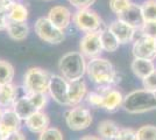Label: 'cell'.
<instances>
[{"label": "cell", "mask_w": 156, "mask_h": 140, "mask_svg": "<svg viewBox=\"0 0 156 140\" xmlns=\"http://www.w3.org/2000/svg\"><path fill=\"white\" fill-rule=\"evenodd\" d=\"M89 78L100 87L108 88L120 82V76L115 71L113 64L106 59L94 57L86 66Z\"/></svg>", "instance_id": "1"}, {"label": "cell", "mask_w": 156, "mask_h": 140, "mask_svg": "<svg viewBox=\"0 0 156 140\" xmlns=\"http://www.w3.org/2000/svg\"><path fill=\"white\" fill-rule=\"evenodd\" d=\"M122 107L130 114H141L156 110V97L154 92L146 89L130 91L124 97Z\"/></svg>", "instance_id": "2"}, {"label": "cell", "mask_w": 156, "mask_h": 140, "mask_svg": "<svg viewBox=\"0 0 156 140\" xmlns=\"http://www.w3.org/2000/svg\"><path fill=\"white\" fill-rule=\"evenodd\" d=\"M85 56L80 52H70L63 55L59 60L58 69L68 82L83 78L86 73Z\"/></svg>", "instance_id": "3"}, {"label": "cell", "mask_w": 156, "mask_h": 140, "mask_svg": "<svg viewBox=\"0 0 156 140\" xmlns=\"http://www.w3.org/2000/svg\"><path fill=\"white\" fill-rule=\"evenodd\" d=\"M51 75L39 67L29 68L23 77L26 93H47L49 90Z\"/></svg>", "instance_id": "4"}, {"label": "cell", "mask_w": 156, "mask_h": 140, "mask_svg": "<svg viewBox=\"0 0 156 140\" xmlns=\"http://www.w3.org/2000/svg\"><path fill=\"white\" fill-rule=\"evenodd\" d=\"M34 29L41 40L50 45H58L65 38L64 31L55 26L48 18H39L34 25Z\"/></svg>", "instance_id": "5"}, {"label": "cell", "mask_w": 156, "mask_h": 140, "mask_svg": "<svg viewBox=\"0 0 156 140\" xmlns=\"http://www.w3.org/2000/svg\"><path fill=\"white\" fill-rule=\"evenodd\" d=\"M72 21H73L75 26L77 27L80 32H84L85 34L100 31V27L103 25L101 18L90 8L78 9L77 12L72 15Z\"/></svg>", "instance_id": "6"}, {"label": "cell", "mask_w": 156, "mask_h": 140, "mask_svg": "<svg viewBox=\"0 0 156 140\" xmlns=\"http://www.w3.org/2000/svg\"><path fill=\"white\" fill-rule=\"evenodd\" d=\"M65 123L72 131H82L92 124V114L86 107L77 105L66 112Z\"/></svg>", "instance_id": "7"}, {"label": "cell", "mask_w": 156, "mask_h": 140, "mask_svg": "<svg viewBox=\"0 0 156 140\" xmlns=\"http://www.w3.org/2000/svg\"><path fill=\"white\" fill-rule=\"evenodd\" d=\"M68 89H69V82L65 80L63 76L51 75L48 92L50 93L52 99L56 103H58L59 105L69 106Z\"/></svg>", "instance_id": "8"}, {"label": "cell", "mask_w": 156, "mask_h": 140, "mask_svg": "<svg viewBox=\"0 0 156 140\" xmlns=\"http://www.w3.org/2000/svg\"><path fill=\"white\" fill-rule=\"evenodd\" d=\"M79 49H80V53L86 57H90V59L98 57V55L103 52V46H101V40H100V31L85 34L80 39Z\"/></svg>", "instance_id": "9"}, {"label": "cell", "mask_w": 156, "mask_h": 140, "mask_svg": "<svg viewBox=\"0 0 156 140\" xmlns=\"http://www.w3.org/2000/svg\"><path fill=\"white\" fill-rule=\"evenodd\" d=\"M132 52L135 59L154 61L156 59V40L141 35L137 40L134 41Z\"/></svg>", "instance_id": "10"}, {"label": "cell", "mask_w": 156, "mask_h": 140, "mask_svg": "<svg viewBox=\"0 0 156 140\" xmlns=\"http://www.w3.org/2000/svg\"><path fill=\"white\" fill-rule=\"evenodd\" d=\"M108 29L113 33V35L117 38V40L119 41V43H129L134 40V36L136 33V29L129 26L128 23H126L124 21L114 20L113 22H111Z\"/></svg>", "instance_id": "11"}, {"label": "cell", "mask_w": 156, "mask_h": 140, "mask_svg": "<svg viewBox=\"0 0 156 140\" xmlns=\"http://www.w3.org/2000/svg\"><path fill=\"white\" fill-rule=\"evenodd\" d=\"M21 127V119L18 114L15 113L12 107H8L4 110L0 118V132L6 137L7 134L20 131Z\"/></svg>", "instance_id": "12"}, {"label": "cell", "mask_w": 156, "mask_h": 140, "mask_svg": "<svg viewBox=\"0 0 156 140\" xmlns=\"http://www.w3.org/2000/svg\"><path fill=\"white\" fill-rule=\"evenodd\" d=\"M47 18L51 21L55 26L58 27L59 29L64 31L65 28H68L69 25L71 23L72 14L68 7L54 6L52 8H50Z\"/></svg>", "instance_id": "13"}, {"label": "cell", "mask_w": 156, "mask_h": 140, "mask_svg": "<svg viewBox=\"0 0 156 140\" xmlns=\"http://www.w3.org/2000/svg\"><path fill=\"white\" fill-rule=\"evenodd\" d=\"M87 95V87L83 78L69 82L68 97H69V106H77Z\"/></svg>", "instance_id": "14"}, {"label": "cell", "mask_w": 156, "mask_h": 140, "mask_svg": "<svg viewBox=\"0 0 156 140\" xmlns=\"http://www.w3.org/2000/svg\"><path fill=\"white\" fill-rule=\"evenodd\" d=\"M103 109L113 112L118 110L124 103V95L117 89L105 88L103 89Z\"/></svg>", "instance_id": "15"}, {"label": "cell", "mask_w": 156, "mask_h": 140, "mask_svg": "<svg viewBox=\"0 0 156 140\" xmlns=\"http://www.w3.org/2000/svg\"><path fill=\"white\" fill-rule=\"evenodd\" d=\"M27 128L33 132V133H42L44 130L49 127L50 119L48 114L44 113L43 111H36L34 114H32L28 119L25 120Z\"/></svg>", "instance_id": "16"}, {"label": "cell", "mask_w": 156, "mask_h": 140, "mask_svg": "<svg viewBox=\"0 0 156 140\" xmlns=\"http://www.w3.org/2000/svg\"><path fill=\"white\" fill-rule=\"evenodd\" d=\"M118 19L128 23L129 26L135 28L136 31L141 28V26L144 22L142 13H141V7H140V5H136L134 2L127 11H125L124 13H121L120 15H118Z\"/></svg>", "instance_id": "17"}, {"label": "cell", "mask_w": 156, "mask_h": 140, "mask_svg": "<svg viewBox=\"0 0 156 140\" xmlns=\"http://www.w3.org/2000/svg\"><path fill=\"white\" fill-rule=\"evenodd\" d=\"M12 109L15 111V113L19 116L21 120L28 119L32 114H34L37 111V109L34 106V104L30 102L29 97L27 95L23 96V97H20V98L15 100Z\"/></svg>", "instance_id": "18"}, {"label": "cell", "mask_w": 156, "mask_h": 140, "mask_svg": "<svg viewBox=\"0 0 156 140\" xmlns=\"http://www.w3.org/2000/svg\"><path fill=\"white\" fill-rule=\"evenodd\" d=\"M130 69L133 74L139 77L140 80H143L147 77L153 70H155V64L154 62L150 60H144V59H135L132 61Z\"/></svg>", "instance_id": "19"}, {"label": "cell", "mask_w": 156, "mask_h": 140, "mask_svg": "<svg viewBox=\"0 0 156 140\" xmlns=\"http://www.w3.org/2000/svg\"><path fill=\"white\" fill-rule=\"evenodd\" d=\"M8 36L15 41H23L29 34V27L26 22H13L9 21L6 28Z\"/></svg>", "instance_id": "20"}, {"label": "cell", "mask_w": 156, "mask_h": 140, "mask_svg": "<svg viewBox=\"0 0 156 140\" xmlns=\"http://www.w3.org/2000/svg\"><path fill=\"white\" fill-rule=\"evenodd\" d=\"M8 20L13 22H26L28 19V9L21 2L13 1L7 9Z\"/></svg>", "instance_id": "21"}, {"label": "cell", "mask_w": 156, "mask_h": 140, "mask_svg": "<svg viewBox=\"0 0 156 140\" xmlns=\"http://www.w3.org/2000/svg\"><path fill=\"white\" fill-rule=\"evenodd\" d=\"M120 128L117 123L113 120H103L98 125V133L101 139L105 140H115Z\"/></svg>", "instance_id": "22"}, {"label": "cell", "mask_w": 156, "mask_h": 140, "mask_svg": "<svg viewBox=\"0 0 156 140\" xmlns=\"http://www.w3.org/2000/svg\"><path fill=\"white\" fill-rule=\"evenodd\" d=\"M18 90L13 84H6L0 87V106L1 107H12L16 100Z\"/></svg>", "instance_id": "23"}, {"label": "cell", "mask_w": 156, "mask_h": 140, "mask_svg": "<svg viewBox=\"0 0 156 140\" xmlns=\"http://www.w3.org/2000/svg\"><path fill=\"white\" fill-rule=\"evenodd\" d=\"M100 40H101V46H103V50L108 52V53H113L119 48V41L117 38L113 35V33L110 29H101L100 31Z\"/></svg>", "instance_id": "24"}, {"label": "cell", "mask_w": 156, "mask_h": 140, "mask_svg": "<svg viewBox=\"0 0 156 140\" xmlns=\"http://www.w3.org/2000/svg\"><path fill=\"white\" fill-rule=\"evenodd\" d=\"M14 67L7 61L0 60V87L11 84L14 78Z\"/></svg>", "instance_id": "25"}, {"label": "cell", "mask_w": 156, "mask_h": 140, "mask_svg": "<svg viewBox=\"0 0 156 140\" xmlns=\"http://www.w3.org/2000/svg\"><path fill=\"white\" fill-rule=\"evenodd\" d=\"M144 21H156V0H146L140 5Z\"/></svg>", "instance_id": "26"}, {"label": "cell", "mask_w": 156, "mask_h": 140, "mask_svg": "<svg viewBox=\"0 0 156 140\" xmlns=\"http://www.w3.org/2000/svg\"><path fill=\"white\" fill-rule=\"evenodd\" d=\"M132 5H133L132 0H110L111 11L117 16L124 13L125 11H127Z\"/></svg>", "instance_id": "27"}, {"label": "cell", "mask_w": 156, "mask_h": 140, "mask_svg": "<svg viewBox=\"0 0 156 140\" xmlns=\"http://www.w3.org/2000/svg\"><path fill=\"white\" fill-rule=\"evenodd\" d=\"M139 140H156V126L143 125L136 131Z\"/></svg>", "instance_id": "28"}, {"label": "cell", "mask_w": 156, "mask_h": 140, "mask_svg": "<svg viewBox=\"0 0 156 140\" xmlns=\"http://www.w3.org/2000/svg\"><path fill=\"white\" fill-rule=\"evenodd\" d=\"M39 140H64L62 131L57 127H48L40 133Z\"/></svg>", "instance_id": "29"}, {"label": "cell", "mask_w": 156, "mask_h": 140, "mask_svg": "<svg viewBox=\"0 0 156 140\" xmlns=\"http://www.w3.org/2000/svg\"><path fill=\"white\" fill-rule=\"evenodd\" d=\"M29 99L34 104V106L37 109V111H42L46 107L48 103L47 93H26Z\"/></svg>", "instance_id": "30"}, {"label": "cell", "mask_w": 156, "mask_h": 140, "mask_svg": "<svg viewBox=\"0 0 156 140\" xmlns=\"http://www.w3.org/2000/svg\"><path fill=\"white\" fill-rule=\"evenodd\" d=\"M140 31L142 36H148L156 40V21H144Z\"/></svg>", "instance_id": "31"}, {"label": "cell", "mask_w": 156, "mask_h": 140, "mask_svg": "<svg viewBox=\"0 0 156 140\" xmlns=\"http://www.w3.org/2000/svg\"><path fill=\"white\" fill-rule=\"evenodd\" d=\"M142 85H143V89L148 90L150 92H155L156 91V68H155V70H153L147 77L143 78Z\"/></svg>", "instance_id": "32"}, {"label": "cell", "mask_w": 156, "mask_h": 140, "mask_svg": "<svg viewBox=\"0 0 156 140\" xmlns=\"http://www.w3.org/2000/svg\"><path fill=\"white\" fill-rule=\"evenodd\" d=\"M115 140H139L136 131L133 128H120Z\"/></svg>", "instance_id": "33"}, {"label": "cell", "mask_w": 156, "mask_h": 140, "mask_svg": "<svg viewBox=\"0 0 156 140\" xmlns=\"http://www.w3.org/2000/svg\"><path fill=\"white\" fill-rule=\"evenodd\" d=\"M87 103L93 107H103V93L100 92H90L86 95Z\"/></svg>", "instance_id": "34"}, {"label": "cell", "mask_w": 156, "mask_h": 140, "mask_svg": "<svg viewBox=\"0 0 156 140\" xmlns=\"http://www.w3.org/2000/svg\"><path fill=\"white\" fill-rule=\"evenodd\" d=\"M69 2L77 9H86L96 2V0H69Z\"/></svg>", "instance_id": "35"}, {"label": "cell", "mask_w": 156, "mask_h": 140, "mask_svg": "<svg viewBox=\"0 0 156 140\" xmlns=\"http://www.w3.org/2000/svg\"><path fill=\"white\" fill-rule=\"evenodd\" d=\"M4 140H26V135L21 131H15V132L7 134L6 137L4 138Z\"/></svg>", "instance_id": "36"}, {"label": "cell", "mask_w": 156, "mask_h": 140, "mask_svg": "<svg viewBox=\"0 0 156 140\" xmlns=\"http://www.w3.org/2000/svg\"><path fill=\"white\" fill-rule=\"evenodd\" d=\"M8 22L9 20H8L7 13H0V31H6Z\"/></svg>", "instance_id": "37"}, {"label": "cell", "mask_w": 156, "mask_h": 140, "mask_svg": "<svg viewBox=\"0 0 156 140\" xmlns=\"http://www.w3.org/2000/svg\"><path fill=\"white\" fill-rule=\"evenodd\" d=\"M80 140H103V139L100 137H97V135H85Z\"/></svg>", "instance_id": "38"}, {"label": "cell", "mask_w": 156, "mask_h": 140, "mask_svg": "<svg viewBox=\"0 0 156 140\" xmlns=\"http://www.w3.org/2000/svg\"><path fill=\"white\" fill-rule=\"evenodd\" d=\"M14 0H0V2L1 4H4V5H7V6H9L12 2H13Z\"/></svg>", "instance_id": "39"}, {"label": "cell", "mask_w": 156, "mask_h": 140, "mask_svg": "<svg viewBox=\"0 0 156 140\" xmlns=\"http://www.w3.org/2000/svg\"><path fill=\"white\" fill-rule=\"evenodd\" d=\"M4 138H5V135L0 132V140H4Z\"/></svg>", "instance_id": "40"}, {"label": "cell", "mask_w": 156, "mask_h": 140, "mask_svg": "<svg viewBox=\"0 0 156 140\" xmlns=\"http://www.w3.org/2000/svg\"><path fill=\"white\" fill-rule=\"evenodd\" d=\"M2 112H4V110H2V107L0 106V118H1V114H2Z\"/></svg>", "instance_id": "41"}, {"label": "cell", "mask_w": 156, "mask_h": 140, "mask_svg": "<svg viewBox=\"0 0 156 140\" xmlns=\"http://www.w3.org/2000/svg\"><path fill=\"white\" fill-rule=\"evenodd\" d=\"M46 1H52V0H46Z\"/></svg>", "instance_id": "42"}, {"label": "cell", "mask_w": 156, "mask_h": 140, "mask_svg": "<svg viewBox=\"0 0 156 140\" xmlns=\"http://www.w3.org/2000/svg\"><path fill=\"white\" fill-rule=\"evenodd\" d=\"M154 95H155V97H156V91H155V92H154Z\"/></svg>", "instance_id": "43"}]
</instances>
